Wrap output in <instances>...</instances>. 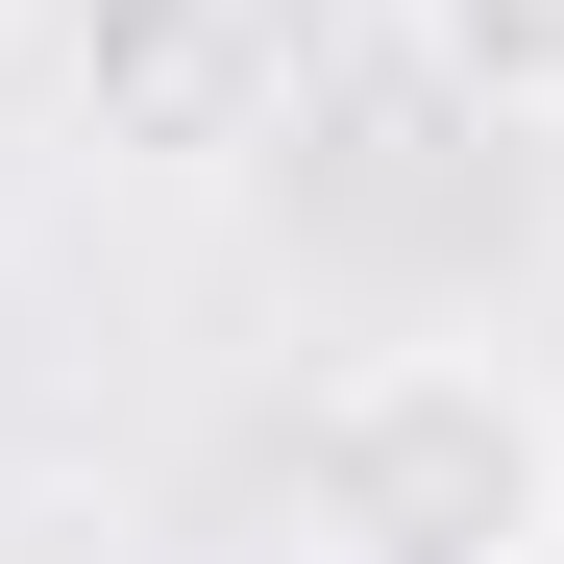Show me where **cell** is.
<instances>
[{
    "label": "cell",
    "instance_id": "3",
    "mask_svg": "<svg viewBox=\"0 0 564 564\" xmlns=\"http://www.w3.org/2000/svg\"><path fill=\"white\" fill-rule=\"evenodd\" d=\"M0 50H25V0H0Z\"/></svg>",
    "mask_w": 564,
    "mask_h": 564
},
{
    "label": "cell",
    "instance_id": "1",
    "mask_svg": "<svg viewBox=\"0 0 564 564\" xmlns=\"http://www.w3.org/2000/svg\"><path fill=\"white\" fill-rule=\"evenodd\" d=\"M270 516H295V564H540L564 540V393L466 319H393V344L295 368Z\"/></svg>",
    "mask_w": 564,
    "mask_h": 564
},
{
    "label": "cell",
    "instance_id": "2",
    "mask_svg": "<svg viewBox=\"0 0 564 564\" xmlns=\"http://www.w3.org/2000/svg\"><path fill=\"white\" fill-rule=\"evenodd\" d=\"M393 74L466 99L491 148H564V0H393Z\"/></svg>",
    "mask_w": 564,
    "mask_h": 564
}]
</instances>
